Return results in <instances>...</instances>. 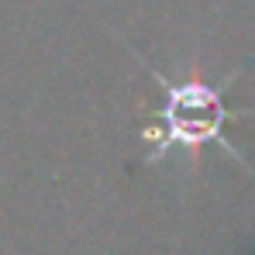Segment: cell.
I'll list each match as a JSON object with an SVG mask.
<instances>
[{
    "label": "cell",
    "mask_w": 255,
    "mask_h": 255,
    "mask_svg": "<svg viewBox=\"0 0 255 255\" xmlns=\"http://www.w3.org/2000/svg\"><path fill=\"white\" fill-rule=\"evenodd\" d=\"M242 114H249V111H242ZM242 114H221V118H155L152 125L141 128V141L152 145V152L145 155V162L155 166L162 155H169L172 148H186L190 155H197L204 145H217V148H224L245 172H252V166L238 155V148H235V145L228 141V134H224L228 121H238Z\"/></svg>",
    "instance_id": "6da1fadb"
},
{
    "label": "cell",
    "mask_w": 255,
    "mask_h": 255,
    "mask_svg": "<svg viewBox=\"0 0 255 255\" xmlns=\"http://www.w3.org/2000/svg\"><path fill=\"white\" fill-rule=\"evenodd\" d=\"M138 66L148 69V76L162 90V107L155 111V118H221V114H242L245 107H228L224 104V90L211 86L200 80V69L193 66L186 80H169L166 73H159L155 66H148L138 55Z\"/></svg>",
    "instance_id": "7a4b0ae2"
}]
</instances>
